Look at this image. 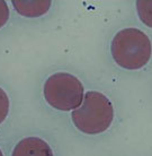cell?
Masks as SVG:
<instances>
[{"label":"cell","mask_w":152,"mask_h":156,"mask_svg":"<svg viewBox=\"0 0 152 156\" xmlns=\"http://www.w3.org/2000/svg\"><path fill=\"white\" fill-rule=\"evenodd\" d=\"M115 119L113 103L103 93L90 90L82 103L71 112L73 127L82 135L98 136L107 133Z\"/></svg>","instance_id":"cell-1"},{"label":"cell","mask_w":152,"mask_h":156,"mask_svg":"<svg viewBox=\"0 0 152 156\" xmlns=\"http://www.w3.org/2000/svg\"><path fill=\"white\" fill-rule=\"evenodd\" d=\"M10 156H55V153L44 137L29 135L19 138L12 146Z\"/></svg>","instance_id":"cell-4"},{"label":"cell","mask_w":152,"mask_h":156,"mask_svg":"<svg viewBox=\"0 0 152 156\" xmlns=\"http://www.w3.org/2000/svg\"><path fill=\"white\" fill-rule=\"evenodd\" d=\"M10 111V101L7 93L0 87V126L7 120Z\"/></svg>","instance_id":"cell-6"},{"label":"cell","mask_w":152,"mask_h":156,"mask_svg":"<svg viewBox=\"0 0 152 156\" xmlns=\"http://www.w3.org/2000/svg\"><path fill=\"white\" fill-rule=\"evenodd\" d=\"M115 62L129 70L144 67L151 58V41L137 28H124L116 33L110 45Z\"/></svg>","instance_id":"cell-2"},{"label":"cell","mask_w":152,"mask_h":156,"mask_svg":"<svg viewBox=\"0 0 152 156\" xmlns=\"http://www.w3.org/2000/svg\"><path fill=\"white\" fill-rule=\"evenodd\" d=\"M44 98L51 108L62 112H72L83 100V86L78 78L68 73L51 75L44 84Z\"/></svg>","instance_id":"cell-3"},{"label":"cell","mask_w":152,"mask_h":156,"mask_svg":"<svg viewBox=\"0 0 152 156\" xmlns=\"http://www.w3.org/2000/svg\"><path fill=\"white\" fill-rule=\"evenodd\" d=\"M12 6L25 17H39L49 12L51 1H12Z\"/></svg>","instance_id":"cell-5"},{"label":"cell","mask_w":152,"mask_h":156,"mask_svg":"<svg viewBox=\"0 0 152 156\" xmlns=\"http://www.w3.org/2000/svg\"><path fill=\"white\" fill-rule=\"evenodd\" d=\"M9 20V8L6 1L0 0V28L4 26Z\"/></svg>","instance_id":"cell-7"},{"label":"cell","mask_w":152,"mask_h":156,"mask_svg":"<svg viewBox=\"0 0 152 156\" xmlns=\"http://www.w3.org/2000/svg\"><path fill=\"white\" fill-rule=\"evenodd\" d=\"M0 156H5V153H4V151L1 149V147H0Z\"/></svg>","instance_id":"cell-8"}]
</instances>
